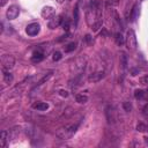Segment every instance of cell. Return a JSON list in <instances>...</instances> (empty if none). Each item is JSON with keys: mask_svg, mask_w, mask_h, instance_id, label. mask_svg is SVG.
<instances>
[{"mask_svg": "<svg viewBox=\"0 0 148 148\" xmlns=\"http://www.w3.org/2000/svg\"><path fill=\"white\" fill-rule=\"evenodd\" d=\"M77 127H79L77 124H66L56 132V135L60 140H68L75 134Z\"/></svg>", "mask_w": 148, "mask_h": 148, "instance_id": "obj_1", "label": "cell"}, {"mask_svg": "<svg viewBox=\"0 0 148 148\" xmlns=\"http://www.w3.org/2000/svg\"><path fill=\"white\" fill-rule=\"evenodd\" d=\"M125 44L127 46L128 50L131 51H134L138 46V40H136V36H135V32L133 30H128L127 34H126V37H125Z\"/></svg>", "mask_w": 148, "mask_h": 148, "instance_id": "obj_2", "label": "cell"}, {"mask_svg": "<svg viewBox=\"0 0 148 148\" xmlns=\"http://www.w3.org/2000/svg\"><path fill=\"white\" fill-rule=\"evenodd\" d=\"M1 66L3 69L10 71L15 66V58L10 54H3L1 56Z\"/></svg>", "mask_w": 148, "mask_h": 148, "instance_id": "obj_3", "label": "cell"}, {"mask_svg": "<svg viewBox=\"0 0 148 148\" xmlns=\"http://www.w3.org/2000/svg\"><path fill=\"white\" fill-rule=\"evenodd\" d=\"M40 31V25L39 23L37 22H32V23H29L27 27H25V32L28 36L30 37H34V36H37Z\"/></svg>", "mask_w": 148, "mask_h": 148, "instance_id": "obj_4", "label": "cell"}, {"mask_svg": "<svg viewBox=\"0 0 148 148\" xmlns=\"http://www.w3.org/2000/svg\"><path fill=\"white\" fill-rule=\"evenodd\" d=\"M20 14V8L16 5H10L6 12V16L8 20H15Z\"/></svg>", "mask_w": 148, "mask_h": 148, "instance_id": "obj_5", "label": "cell"}, {"mask_svg": "<svg viewBox=\"0 0 148 148\" xmlns=\"http://www.w3.org/2000/svg\"><path fill=\"white\" fill-rule=\"evenodd\" d=\"M104 76H105V73H104L103 71H97V72L91 73V74L88 76V81H89V82L95 83V82L101 81V80H102Z\"/></svg>", "mask_w": 148, "mask_h": 148, "instance_id": "obj_6", "label": "cell"}, {"mask_svg": "<svg viewBox=\"0 0 148 148\" xmlns=\"http://www.w3.org/2000/svg\"><path fill=\"white\" fill-rule=\"evenodd\" d=\"M106 117H108V121L109 123H114L117 120V118H118L117 117V111H116V109L113 106L109 105L106 108Z\"/></svg>", "mask_w": 148, "mask_h": 148, "instance_id": "obj_7", "label": "cell"}, {"mask_svg": "<svg viewBox=\"0 0 148 148\" xmlns=\"http://www.w3.org/2000/svg\"><path fill=\"white\" fill-rule=\"evenodd\" d=\"M61 23H62L61 16H60V15H57V16H53V17L50 18V21H49V23H47V27H49L50 29H56V28H58Z\"/></svg>", "mask_w": 148, "mask_h": 148, "instance_id": "obj_8", "label": "cell"}, {"mask_svg": "<svg viewBox=\"0 0 148 148\" xmlns=\"http://www.w3.org/2000/svg\"><path fill=\"white\" fill-rule=\"evenodd\" d=\"M40 14L44 18H51L54 16V8L51 6H45V7H43Z\"/></svg>", "mask_w": 148, "mask_h": 148, "instance_id": "obj_9", "label": "cell"}, {"mask_svg": "<svg viewBox=\"0 0 148 148\" xmlns=\"http://www.w3.org/2000/svg\"><path fill=\"white\" fill-rule=\"evenodd\" d=\"M139 15H140V6H139V3H134V6L131 10V15H130L131 21H133V22L136 21L139 18Z\"/></svg>", "mask_w": 148, "mask_h": 148, "instance_id": "obj_10", "label": "cell"}, {"mask_svg": "<svg viewBox=\"0 0 148 148\" xmlns=\"http://www.w3.org/2000/svg\"><path fill=\"white\" fill-rule=\"evenodd\" d=\"M31 108L37 111H45L49 109V104L46 102H35V103H32Z\"/></svg>", "mask_w": 148, "mask_h": 148, "instance_id": "obj_11", "label": "cell"}, {"mask_svg": "<svg viewBox=\"0 0 148 148\" xmlns=\"http://www.w3.org/2000/svg\"><path fill=\"white\" fill-rule=\"evenodd\" d=\"M44 53L42 52V51H35L34 53H32V56H31V61L32 62H39V61H42L43 59H44Z\"/></svg>", "mask_w": 148, "mask_h": 148, "instance_id": "obj_12", "label": "cell"}, {"mask_svg": "<svg viewBox=\"0 0 148 148\" xmlns=\"http://www.w3.org/2000/svg\"><path fill=\"white\" fill-rule=\"evenodd\" d=\"M7 140H9V134L7 131H1V134H0V147L5 148L6 145H7Z\"/></svg>", "mask_w": 148, "mask_h": 148, "instance_id": "obj_13", "label": "cell"}, {"mask_svg": "<svg viewBox=\"0 0 148 148\" xmlns=\"http://www.w3.org/2000/svg\"><path fill=\"white\" fill-rule=\"evenodd\" d=\"M2 77H3L5 83H7V84H9V83L13 82V74L9 71L3 69V68H2Z\"/></svg>", "mask_w": 148, "mask_h": 148, "instance_id": "obj_14", "label": "cell"}, {"mask_svg": "<svg viewBox=\"0 0 148 148\" xmlns=\"http://www.w3.org/2000/svg\"><path fill=\"white\" fill-rule=\"evenodd\" d=\"M134 97H135V99H145L146 98V91L145 90H142V89H136L135 91H134Z\"/></svg>", "mask_w": 148, "mask_h": 148, "instance_id": "obj_15", "label": "cell"}, {"mask_svg": "<svg viewBox=\"0 0 148 148\" xmlns=\"http://www.w3.org/2000/svg\"><path fill=\"white\" fill-rule=\"evenodd\" d=\"M75 99H76V102L77 103H80V104H84V103H87L88 102V96L87 95H83V94H77L76 96H75Z\"/></svg>", "mask_w": 148, "mask_h": 148, "instance_id": "obj_16", "label": "cell"}, {"mask_svg": "<svg viewBox=\"0 0 148 148\" xmlns=\"http://www.w3.org/2000/svg\"><path fill=\"white\" fill-rule=\"evenodd\" d=\"M120 65L124 69L127 68V56L124 52H121V54H120Z\"/></svg>", "mask_w": 148, "mask_h": 148, "instance_id": "obj_17", "label": "cell"}, {"mask_svg": "<svg viewBox=\"0 0 148 148\" xmlns=\"http://www.w3.org/2000/svg\"><path fill=\"white\" fill-rule=\"evenodd\" d=\"M114 40H116V44L119 45V46L125 42V39H124V37H123V35H121L120 32H117V34L114 35Z\"/></svg>", "mask_w": 148, "mask_h": 148, "instance_id": "obj_18", "label": "cell"}, {"mask_svg": "<svg viewBox=\"0 0 148 148\" xmlns=\"http://www.w3.org/2000/svg\"><path fill=\"white\" fill-rule=\"evenodd\" d=\"M75 49H76V43H75V42H71V43H68V44L64 47L65 52H72V51H74Z\"/></svg>", "mask_w": 148, "mask_h": 148, "instance_id": "obj_19", "label": "cell"}, {"mask_svg": "<svg viewBox=\"0 0 148 148\" xmlns=\"http://www.w3.org/2000/svg\"><path fill=\"white\" fill-rule=\"evenodd\" d=\"M136 130L139 132H147L148 131V124H146V123H139L136 125Z\"/></svg>", "mask_w": 148, "mask_h": 148, "instance_id": "obj_20", "label": "cell"}, {"mask_svg": "<svg viewBox=\"0 0 148 148\" xmlns=\"http://www.w3.org/2000/svg\"><path fill=\"white\" fill-rule=\"evenodd\" d=\"M123 109H124L126 112H131V111H132V104H131V102L125 101V102L123 103Z\"/></svg>", "mask_w": 148, "mask_h": 148, "instance_id": "obj_21", "label": "cell"}, {"mask_svg": "<svg viewBox=\"0 0 148 148\" xmlns=\"http://www.w3.org/2000/svg\"><path fill=\"white\" fill-rule=\"evenodd\" d=\"M102 24H103V21L102 20H99V21H96L92 25H91V29H92V31H97L101 27H102Z\"/></svg>", "mask_w": 148, "mask_h": 148, "instance_id": "obj_22", "label": "cell"}, {"mask_svg": "<svg viewBox=\"0 0 148 148\" xmlns=\"http://www.w3.org/2000/svg\"><path fill=\"white\" fill-rule=\"evenodd\" d=\"M61 58H62V56H61V53H60L59 51H56V52L53 53V56H52L53 61H59Z\"/></svg>", "mask_w": 148, "mask_h": 148, "instance_id": "obj_23", "label": "cell"}, {"mask_svg": "<svg viewBox=\"0 0 148 148\" xmlns=\"http://www.w3.org/2000/svg\"><path fill=\"white\" fill-rule=\"evenodd\" d=\"M73 16H74V23H75V25H76V24H77V21H79V8H77V6H75Z\"/></svg>", "mask_w": 148, "mask_h": 148, "instance_id": "obj_24", "label": "cell"}, {"mask_svg": "<svg viewBox=\"0 0 148 148\" xmlns=\"http://www.w3.org/2000/svg\"><path fill=\"white\" fill-rule=\"evenodd\" d=\"M139 82H140L141 84H148V74L141 76V77L139 79Z\"/></svg>", "mask_w": 148, "mask_h": 148, "instance_id": "obj_25", "label": "cell"}, {"mask_svg": "<svg viewBox=\"0 0 148 148\" xmlns=\"http://www.w3.org/2000/svg\"><path fill=\"white\" fill-rule=\"evenodd\" d=\"M59 95L61 96V97H68V91H66V90H64V89H61V90H59Z\"/></svg>", "mask_w": 148, "mask_h": 148, "instance_id": "obj_26", "label": "cell"}, {"mask_svg": "<svg viewBox=\"0 0 148 148\" xmlns=\"http://www.w3.org/2000/svg\"><path fill=\"white\" fill-rule=\"evenodd\" d=\"M62 28L67 31L68 30V28H69V20H65V22L62 23Z\"/></svg>", "mask_w": 148, "mask_h": 148, "instance_id": "obj_27", "label": "cell"}, {"mask_svg": "<svg viewBox=\"0 0 148 148\" xmlns=\"http://www.w3.org/2000/svg\"><path fill=\"white\" fill-rule=\"evenodd\" d=\"M139 72H140V69H131V73H132V75H136Z\"/></svg>", "mask_w": 148, "mask_h": 148, "instance_id": "obj_28", "label": "cell"}, {"mask_svg": "<svg viewBox=\"0 0 148 148\" xmlns=\"http://www.w3.org/2000/svg\"><path fill=\"white\" fill-rule=\"evenodd\" d=\"M7 1H8V0H0V6L3 7V6L7 3Z\"/></svg>", "mask_w": 148, "mask_h": 148, "instance_id": "obj_29", "label": "cell"}, {"mask_svg": "<svg viewBox=\"0 0 148 148\" xmlns=\"http://www.w3.org/2000/svg\"><path fill=\"white\" fill-rule=\"evenodd\" d=\"M146 99L148 101V88H147V90H146Z\"/></svg>", "mask_w": 148, "mask_h": 148, "instance_id": "obj_30", "label": "cell"}, {"mask_svg": "<svg viewBox=\"0 0 148 148\" xmlns=\"http://www.w3.org/2000/svg\"><path fill=\"white\" fill-rule=\"evenodd\" d=\"M57 2H58V3H62V2H64V0H57Z\"/></svg>", "mask_w": 148, "mask_h": 148, "instance_id": "obj_31", "label": "cell"}, {"mask_svg": "<svg viewBox=\"0 0 148 148\" xmlns=\"http://www.w3.org/2000/svg\"><path fill=\"white\" fill-rule=\"evenodd\" d=\"M68 1H69V0H68Z\"/></svg>", "mask_w": 148, "mask_h": 148, "instance_id": "obj_32", "label": "cell"}]
</instances>
